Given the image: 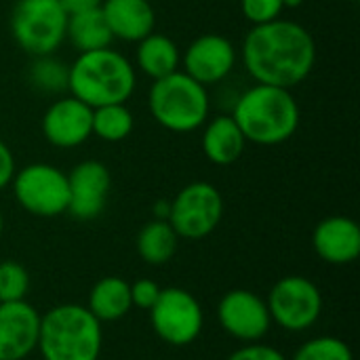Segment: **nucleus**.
Returning a JSON list of instances; mask_svg holds the SVG:
<instances>
[{"instance_id":"1","label":"nucleus","mask_w":360,"mask_h":360,"mask_svg":"<svg viewBox=\"0 0 360 360\" xmlns=\"http://www.w3.org/2000/svg\"><path fill=\"white\" fill-rule=\"evenodd\" d=\"M243 63L257 84L295 89L314 70L316 42L302 23L278 17L247 32Z\"/></svg>"},{"instance_id":"2","label":"nucleus","mask_w":360,"mask_h":360,"mask_svg":"<svg viewBox=\"0 0 360 360\" xmlns=\"http://www.w3.org/2000/svg\"><path fill=\"white\" fill-rule=\"evenodd\" d=\"M234 122L243 131L245 139L257 146H281L289 141L302 120L300 103L291 89L255 84L243 91L234 105Z\"/></svg>"},{"instance_id":"3","label":"nucleus","mask_w":360,"mask_h":360,"mask_svg":"<svg viewBox=\"0 0 360 360\" xmlns=\"http://www.w3.org/2000/svg\"><path fill=\"white\" fill-rule=\"evenodd\" d=\"M135 65L114 49L78 53L70 63L68 91L89 108L127 103L135 91Z\"/></svg>"},{"instance_id":"4","label":"nucleus","mask_w":360,"mask_h":360,"mask_svg":"<svg viewBox=\"0 0 360 360\" xmlns=\"http://www.w3.org/2000/svg\"><path fill=\"white\" fill-rule=\"evenodd\" d=\"M101 323L84 306L63 304L40 316L38 348L44 360H97Z\"/></svg>"},{"instance_id":"5","label":"nucleus","mask_w":360,"mask_h":360,"mask_svg":"<svg viewBox=\"0 0 360 360\" xmlns=\"http://www.w3.org/2000/svg\"><path fill=\"white\" fill-rule=\"evenodd\" d=\"M148 108L162 129L173 133H192L209 120L211 97L207 86L177 70L152 82Z\"/></svg>"},{"instance_id":"6","label":"nucleus","mask_w":360,"mask_h":360,"mask_svg":"<svg viewBox=\"0 0 360 360\" xmlns=\"http://www.w3.org/2000/svg\"><path fill=\"white\" fill-rule=\"evenodd\" d=\"M68 13L59 0H17L11 11V34L32 57L53 55L65 40Z\"/></svg>"},{"instance_id":"7","label":"nucleus","mask_w":360,"mask_h":360,"mask_svg":"<svg viewBox=\"0 0 360 360\" xmlns=\"http://www.w3.org/2000/svg\"><path fill=\"white\" fill-rule=\"evenodd\" d=\"M13 194L19 207L38 217H57L68 213L70 188L68 175L53 165L34 162L15 171Z\"/></svg>"},{"instance_id":"8","label":"nucleus","mask_w":360,"mask_h":360,"mask_svg":"<svg viewBox=\"0 0 360 360\" xmlns=\"http://www.w3.org/2000/svg\"><path fill=\"white\" fill-rule=\"evenodd\" d=\"M224 217V198L209 181H192L171 200L169 224L179 238L200 240L209 236Z\"/></svg>"},{"instance_id":"9","label":"nucleus","mask_w":360,"mask_h":360,"mask_svg":"<svg viewBox=\"0 0 360 360\" xmlns=\"http://www.w3.org/2000/svg\"><path fill=\"white\" fill-rule=\"evenodd\" d=\"M266 306L270 319L283 329L306 331L323 312V295L310 278L285 276L272 287Z\"/></svg>"},{"instance_id":"10","label":"nucleus","mask_w":360,"mask_h":360,"mask_svg":"<svg viewBox=\"0 0 360 360\" xmlns=\"http://www.w3.org/2000/svg\"><path fill=\"white\" fill-rule=\"evenodd\" d=\"M154 333L171 346H188L202 331V308L186 289H162L150 308Z\"/></svg>"},{"instance_id":"11","label":"nucleus","mask_w":360,"mask_h":360,"mask_svg":"<svg viewBox=\"0 0 360 360\" xmlns=\"http://www.w3.org/2000/svg\"><path fill=\"white\" fill-rule=\"evenodd\" d=\"M236 65V49L221 34H200L181 53V72L202 86L224 82Z\"/></svg>"},{"instance_id":"12","label":"nucleus","mask_w":360,"mask_h":360,"mask_svg":"<svg viewBox=\"0 0 360 360\" xmlns=\"http://www.w3.org/2000/svg\"><path fill=\"white\" fill-rule=\"evenodd\" d=\"M217 319L226 333L249 344L259 342L272 325L266 302L247 289L226 293L217 306Z\"/></svg>"},{"instance_id":"13","label":"nucleus","mask_w":360,"mask_h":360,"mask_svg":"<svg viewBox=\"0 0 360 360\" xmlns=\"http://www.w3.org/2000/svg\"><path fill=\"white\" fill-rule=\"evenodd\" d=\"M44 139L61 150L82 146L93 135V108L68 95L53 101L42 116Z\"/></svg>"},{"instance_id":"14","label":"nucleus","mask_w":360,"mask_h":360,"mask_svg":"<svg viewBox=\"0 0 360 360\" xmlns=\"http://www.w3.org/2000/svg\"><path fill=\"white\" fill-rule=\"evenodd\" d=\"M112 177L103 162L82 160L68 173L70 202L68 213L80 221H89L101 215L108 202Z\"/></svg>"},{"instance_id":"15","label":"nucleus","mask_w":360,"mask_h":360,"mask_svg":"<svg viewBox=\"0 0 360 360\" xmlns=\"http://www.w3.org/2000/svg\"><path fill=\"white\" fill-rule=\"evenodd\" d=\"M40 314L25 300L0 304V360H23L38 348Z\"/></svg>"},{"instance_id":"16","label":"nucleus","mask_w":360,"mask_h":360,"mask_svg":"<svg viewBox=\"0 0 360 360\" xmlns=\"http://www.w3.org/2000/svg\"><path fill=\"white\" fill-rule=\"evenodd\" d=\"M314 251L316 255L333 266H346L356 262L360 255L359 224L344 215L323 219L314 228Z\"/></svg>"},{"instance_id":"17","label":"nucleus","mask_w":360,"mask_h":360,"mask_svg":"<svg viewBox=\"0 0 360 360\" xmlns=\"http://www.w3.org/2000/svg\"><path fill=\"white\" fill-rule=\"evenodd\" d=\"M101 13L114 40L139 42L156 27V11L150 0H103Z\"/></svg>"},{"instance_id":"18","label":"nucleus","mask_w":360,"mask_h":360,"mask_svg":"<svg viewBox=\"0 0 360 360\" xmlns=\"http://www.w3.org/2000/svg\"><path fill=\"white\" fill-rule=\"evenodd\" d=\"M202 127L205 129H202L200 146H202L205 156L213 165L228 167V165H234L243 156L247 139L230 114H219L207 120Z\"/></svg>"},{"instance_id":"19","label":"nucleus","mask_w":360,"mask_h":360,"mask_svg":"<svg viewBox=\"0 0 360 360\" xmlns=\"http://www.w3.org/2000/svg\"><path fill=\"white\" fill-rule=\"evenodd\" d=\"M135 61H137V68L146 76H150L152 80H158L179 70L181 51L177 42L169 38L167 34L152 32L137 42Z\"/></svg>"},{"instance_id":"20","label":"nucleus","mask_w":360,"mask_h":360,"mask_svg":"<svg viewBox=\"0 0 360 360\" xmlns=\"http://www.w3.org/2000/svg\"><path fill=\"white\" fill-rule=\"evenodd\" d=\"M89 312L99 321H118L122 319L131 308V285L124 278L118 276H108L95 283L89 295Z\"/></svg>"},{"instance_id":"21","label":"nucleus","mask_w":360,"mask_h":360,"mask_svg":"<svg viewBox=\"0 0 360 360\" xmlns=\"http://www.w3.org/2000/svg\"><path fill=\"white\" fill-rule=\"evenodd\" d=\"M65 40L74 44L78 53H89V51H99L108 49L114 40L105 17L99 8L68 15V27H65Z\"/></svg>"},{"instance_id":"22","label":"nucleus","mask_w":360,"mask_h":360,"mask_svg":"<svg viewBox=\"0 0 360 360\" xmlns=\"http://www.w3.org/2000/svg\"><path fill=\"white\" fill-rule=\"evenodd\" d=\"M177 243L179 236L167 219H152L137 234V253L150 266H162L175 255Z\"/></svg>"},{"instance_id":"23","label":"nucleus","mask_w":360,"mask_h":360,"mask_svg":"<svg viewBox=\"0 0 360 360\" xmlns=\"http://www.w3.org/2000/svg\"><path fill=\"white\" fill-rule=\"evenodd\" d=\"M135 127L133 112L127 103H110L93 108V135L108 143L124 141Z\"/></svg>"},{"instance_id":"24","label":"nucleus","mask_w":360,"mask_h":360,"mask_svg":"<svg viewBox=\"0 0 360 360\" xmlns=\"http://www.w3.org/2000/svg\"><path fill=\"white\" fill-rule=\"evenodd\" d=\"M68 74H70L68 63H63L61 59L53 55H40V57H34L27 78L34 89L53 95V93L68 91Z\"/></svg>"},{"instance_id":"25","label":"nucleus","mask_w":360,"mask_h":360,"mask_svg":"<svg viewBox=\"0 0 360 360\" xmlns=\"http://www.w3.org/2000/svg\"><path fill=\"white\" fill-rule=\"evenodd\" d=\"M293 360H354V356L350 346L338 338H314L295 352Z\"/></svg>"},{"instance_id":"26","label":"nucleus","mask_w":360,"mask_h":360,"mask_svg":"<svg viewBox=\"0 0 360 360\" xmlns=\"http://www.w3.org/2000/svg\"><path fill=\"white\" fill-rule=\"evenodd\" d=\"M27 289V270L17 262H0V304L25 300Z\"/></svg>"},{"instance_id":"27","label":"nucleus","mask_w":360,"mask_h":360,"mask_svg":"<svg viewBox=\"0 0 360 360\" xmlns=\"http://www.w3.org/2000/svg\"><path fill=\"white\" fill-rule=\"evenodd\" d=\"M240 11L247 21L259 25L278 19L285 11V4L283 0H240Z\"/></svg>"},{"instance_id":"28","label":"nucleus","mask_w":360,"mask_h":360,"mask_svg":"<svg viewBox=\"0 0 360 360\" xmlns=\"http://www.w3.org/2000/svg\"><path fill=\"white\" fill-rule=\"evenodd\" d=\"M160 291H162V289H160L154 281L141 278V281H137V283L131 285V302H133V306H137V308L150 310V308L156 304Z\"/></svg>"},{"instance_id":"29","label":"nucleus","mask_w":360,"mask_h":360,"mask_svg":"<svg viewBox=\"0 0 360 360\" xmlns=\"http://www.w3.org/2000/svg\"><path fill=\"white\" fill-rule=\"evenodd\" d=\"M228 360H287L283 352H278L272 346H264V344H251L245 346L240 350H236Z\"/></svg>"},{"instance_id":"30","label":"nucleus","mask_w":360,"mask_h":360,"mask_svg":"<svg viewBox=\"0 0 360 360\" xmlns=\"http://www.w3.org/2000/svg\"><path fill=\"white\" fill-rule=\"evenodd\" d=\"M15 171H17V167H15V156H13L11 148L0 139V190H4V188L13 181Z\"/></svg>"},{"instance_id":"31","label":"nucleus","mask_w":360,"mask_h":360,"mask_svg":"<svg viewBox=\"0 0 360 360\" xmlns=\"http://www.w3.org/2000/svg\"><path fill=\"white\" fill-rule=\"evenodd\" d=\"M63 11L68 15H76V13H84V11H93L99 8L103 0H59Z\"/></svg>"},{"instance_id":"32","label":"nucleus","mask_w":360,"mask_h":360,"mask_svg":"<svg viewBox=\"0 0 360 360\" xmlns=\"http://www.w3.org/2000/svg\"><path fill=\"white\" fill-rule=\"evenodd\" d=\"M169 213H171V202L169 200H160L154 205V219H167L169 221Z\"/></svg>"},{"instance_id":"33","label":"nucleus","mask_w":360,"mask_h":360,"mask_svg":"<svg viewBox=\"0 0 360 360\" xmlns=\"http://www.w3.org/2000/svg\"><path fill=\"white\" fill-rule=\"evenodd\" d=\"M283 4H285V8H297L304 4V0H283Z\"/></svg>"},{"instance_id":"34","label":"nucleus","mask_w":360,"mask_h":360,"mask_svg":"<svg viewBox=\"0 0 360 360\" xmlns=\"http://www.w3.org/2000/svg\"><path fill=\"white\" fill-rule=\"evenodd\" d=\"M2 228H4V221H2V213H0V236H2Z\"/></svg>"},{"instance_id":"35","label":"nucleus","mask_w":360,"mask_h":360,"mask_svg":"<svg viewBox=\"0 0 360 360\" xmlns=\"http://www.w3.org/2000/svg\"><path fill=\"white\" fill-rule=\"evenodd\" d=\"M346 2H356V0H346Z\"/></svg>"}]
</instances>
